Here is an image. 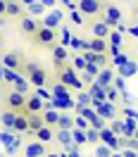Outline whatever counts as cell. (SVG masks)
Wrapping results in <instances>:
<instances>
[{
  "instance_id": "cell-1",
  "label": "cell",
  "mask_w": 138,
  "mask_h": 157,
  "mask_svg": "<svg viewBox=\"0 0 138 157\" xmlns=\"http://www.w3.org/2000/svg\"><path fill=\"white\" fill-rule=\"evenodd\" d=\"M21 71H24L26 81H29L31 86H36V88H43L48 83V71L40 67V64H36V62H24Z\"/></svg>"
},
{
  "instance_id": "cell-30",
  "label": "cell",
  "mask_w": 138,
  "mask_h": 157,
  "mask_svg": "<svg viewBox=\"0 0 138 157\" xmlns=\"http://www.w3.org/2000/svg\"><path fill=\"white\" fill-rule=\"evenodd\" d=\"M71 138H74L76 143H88V138H86V131H76V128H74V131H71Z\"/></svg>"
},
{
  "instance_id": "cell-2",
  "label": "cell",
  "mask_w": 138,
  "mask_h": 157,
  "mask_svg": "<svg viewBox=\"0 0 138 157\" xmlns=\"http://www.w3.org/2000/svg\"><path fill=\"white\" fill-rule=\"evenodd\" d=\"M55 40H57V31L48 29V26H43V24H40V29L36 31V36H31V43L38 45V48H52Z\"/></svg>"
},
{
  "instance_id": "cell-26",
  "label": "cell",
  "mask_w": 138,
  "mask_h": 157,
  "mask_svg": "<svg viewBox=\"0 0 138 157\" xmlns=\"http://www.w3.org/2000/svg\"><path fill=\"white\" fill-rule=\"evenodd\" d=\"M86 138H88V143L98 145V143H100V131H98V128H93V126H90L88 131H86Z\"/></svg>"
},
{
  "instance_id": "cell-15",
  "label": "cell",
  "mask_w": 138,
  "mask_h": 157,
  "mask_svg": "<svg viewBox=\"0 0 138 157\" xmlns=\"http://www.w3.org/2000/svg\"><path fill=\"white\" fill-rule=\"evenodd\" d=\"M14 121H17V114H14L12 109H5V112H0V124L7 128V131H12V128H14Z\"/></svg>"
},
{
  "instance_id": "cell-27",
  "label": "cell",
  "mask_w": 138,
  "mask_h": 157,
  "mask_svg": "<svg viewBox=\"0 0 138 157\" xmlns=\"http://www.w3.org/2000/svg\"><path fill=\"white\" fill-rule=\"evenodd\" d=\"M57 140L62 143V145H71V131H57Z\"/></svg>"
},
{
  "instance_id": "cell-5",
  "label": "cell",
  "mask_w": 138,
  "mask_h": 157,
  "mask_svg": "<svg viewBox=\"0 0 138 157\" xmlns=\"http://www.w3.org/2000/svg\"><path fill=\"white\" fill-rule=\"evenodd\" d=\"M76 10H79L81 14L95 17V14H102V10H105V2H95V0H81V2H76Z\"/></svg>"
},
{
  "instance_id": "cell-13",
  "label": "cell",
  "mask_w": 138,
  "mask_h": 157,
  "mask_svg": "<svg viewBox=\"0 0 138 157\" xmlns=\"http://www.w3.org/2000/svg\"><path fill=\"white\" fill-rule=\"evenodd\" d=\"M5 17H10V19H24V5L17 2V0H7V12H5Z\"/></svg>"
},
{
  "instance_id": "cell-3",
  "label": "cell",
  "mask_w": 138,
  "mask_h": 157,
  "mask_svg": "<svg viewBox=\"0 0 138 157\" xmlns=\"http://www.w3.org/2000/svg\"><path fill=\"white\" fill-rule=\"evenodd\" d=\"M57 81L62 86H74V88H83V83H81L79 78H76V69L71 67V62H67L64 67L57 71Z\"/></svg>"
},
{
  "instance_id": "cell-18",
  "label": "cell",
  "mask_w": 138,
  "mask_h": 157,
  "mask_svg": "<svg viewBox=\"0 0 138 157\" xmlns=\"http://www.w3.org/2000/svg\"><path fill=\"white\" fill-rule=\"evenodd\" d=\"M14 133H29V117L24 114H17V121H14Z\"/></svg>"
},
{
  "instance_id": "cell-11",
  "label": "cell",
  "mask_w": 138,
  "mask_h": 157,
  "mask_svg": "<svg viewBox=\"0 0 138 157\" xmlns=\"http://www.w3.org/2000/svg\"><path fill=\"white\" fill-rule=\"evenodd\" d=\"M19 29H21V33H26V36H36V31L40 29V24L33 17H24V19H19Z\"/></svg>"
},
{
  "instance_id": "cell-7",
  "label": "cell",
  "mask_w": 138,
  "mask_h": 157,
  "mask_svg": "<svg viewBox=\"0 0 138 157\" xmlns=\"http://www.w3.org/2000/svg\"><path fill=\"white\" fill-rule=\"evenodd\" d=\"M0 62H2V67L10 69V71H21V67H24V62H21L19 52H5Z\"/></svg>"
},
{
  "instance_id": "cell-21",
  "label": "cell",
  "mask_w": 138,
  "mask_h": 157,
  "mask_svg": "<svg viewBox=\"0 0 138 157\" xmlns=\"http://www.w3.org/2000/svg\"><path fill=\"white\" fill-rule=\"evenodd\" d=\"M57 128L59 131H74V117H71V114H59Z\"/></svg>"
},
{
  "instance_id": "cell-17",
  "label": "cell",
  "mask_w": 138,
  "mask_h": 157,
  "mask_svg": "<svg viewBox=\"0 0 138 157\" xmlns=\"http://www.w3.org/2000/svg\"><path fill=\"white\" fill-rule=\"evenodd\" d=\"M107 43L102 38H90V52H95V55H107Z\"/></svg>"
},
{
  "instance_id": "cell-32",
  "label": "cell",
  "mask_w": 138,
  "mask_h": 157,
  "mask_svg": "<svg viewBox=\"0 0 138 157\" xmlns=\"http://www.w3.org/2000/svg\"><path fill=\"white\" fill-rule=\"evenodd\" d=\"M76 100H79V109L83 107V105H88V102H93L88 93H79V98H76Z\"/></svg>"
},
{
  "instance_id": "cell-8",
  "label": "cell",
  "mask_w": 138,
  "mask_h": 157,
  "mask_svg": "<svg viewBox=\"0 0 138 157\" xmlns=\"http://www.w3.org/2000/svg\"><path fill=\"white\" fill-rule=\"evenodd\" d=\"M67 62H69L67 48H64V45H57V43H55V45H52V67H55V69L59 71V69L64 67Z\"/></svg>"
},
{
  "instance_id": "cell-41",
  "label": "cell",
  "mask_w": 138,
  "mask_h": 157,
  "mask_svg": "<svg viewBox=\"0 0 138 157\" xmlns=\"http://www.w3.org/2000/svg\"><path fill=\"white\" fill-rule=\"evenodd\" d=\"M2 98H5V93H2V88H0V100H2Z\"/></svg>"
},
{
  "instance_id": "cell-43",
  "label": "cell",
  "mask_w": 138,
  "mask_h": 157,
  "mask_svg": "<svg viewBox=\"0 0 138 157\" xmlns=\"http://www.w3.org/2000/svg\"><path fill=\"white\" fill-rule=\"evenodd\" d=\"M48 157H57V155H48Z\"/></svg>"
},
{
  "instance_id": "cell-39",
  "label": "cell",
  "mask_w": 138,
  "mask_h": 157,
  "mask_svg": "<svg viewBox=\"0 0 138 157\" xmlns=\"http://www.w3.org/2000/svg\"><path fill=\"white\" fill-rule=\"evenodd\" d=\"M2 83H5V69L0 67V86H2Z\"/></svg>"
},
{
  "instance_id": "cell-23",
  "label": "cell",
  "mask_w": 138,
  "mask_h": 157,
  "mask_svg": "<svg viewBox=\"0 0 138 157\" xmlns=\"http://www.w3.org/2000/svg\"><path fill=\"white\" fill-rule=\"evenodd\" d=\"M29 81H26V76H21L19 74V78H17V83H14V88L12 90H17V93H24V95H29V93H26V90H29Z\"/></svg>"
},
{
  "instance_id": "cell-40",
  "label": "cell",
  "mask_w": 138,
  "mask_h": 157,
  "mask_svg": "<svg viewBox=\"0 0 138 157\" xmlns=\"http://www.w3.org/2000/svg\"><path fill=\"white\" fill-rule=\"evenodd\" d=\"M133 17H136V21H138V5L133 7Z\"/></svg>"
},
{
  "instance_id": "cell-38",
  "label": "cell",
  "mask_w": 138,
  "mask_h": 157,
  "mask_svg": "<svg viewBox=\"0 0 138 157\" xmlns=\"http://www.w3.org/2000/svg\"><path fill=\"white\" fill-rule=\"evenodd\" d=\"M128 33H131V36H136V38H138V24H133V26L128 29Z\"/></svg>"
},
{
  "instance_id": "cell-12",
  "label": "cell",
  "mask_w": 138,
  "mask_h": 157,
  "mask_svg": "<svg viewBox=\"0 0 138 157\" xmlns=\"http://www.w3.org/2000/svg\"><path fill=\"white\" fill-rule=\"evenodd\" d=\"M43 124L48 128H57V124H59V112L55 107H45L43 109Z\"/></svg>"
},
{
  "instance_id": "cell-29",
  "label": "cell",
  "mask_w": 138,
  "mask_h": 157,
  "mask_svg": "<svg viewBox=\"0 0 138 157\" xmlns=\"http://www.w3.org/2000/svg\"><path fill=\"white\" fill-rule=\"evenodd\" d=\"M69 19H71V24H76V26H83V21H86L79 10H76V12H69Z\"/></svg>"
},
{
  "instance_id": "cell-19",
  "label": "cell",
  "mask_w": 138,
  "mask_h": 157,
  "mask_svg": "<svg viewBox=\"0 0 138 157\" xmlns=\"http://www.w3.org/2000/svg\"><path fill=\"white\" fill-rule=\"evenodd\" d=\"M33 136H36V140H38V143H50V140L55 138V131H52V128H48V126H43L40 131H36Z\"/></svg>"
},
{
  "instance_id": "cell-14",
  "label": "cell",
  "mask_w": 138,
  "mask_h": 157,
  "mask_svg": "<svg viewBox=\"0 0 138 157\" xmlns=\"http://www.w3.org/2000/svg\"><path fill=\"white\" fill-rule=\"evenodd\" d=\"M83 57H86V62H88V64H95V67H102V69H105V67H107V55H95V52H90V50H88V52H83Z\"/></svg>"
},
{
  "instance_id": "cell-31",
  "label": "cell",
  "mask_w": 138,
  "mask_h": 157,
  "mask_svg": "<svg viewBox=\"0 0 138 157\" xmlns=\"http://www.w3.org/2000/svg\"><path fill=\"white\" fill-rule=\"evenodd\" d=\"M52 90H55V98H64V95H67V86H62L59 81L52 86Z\"/></svg>"
},
{
  "instance_id": "cell-36",
  "label": "cell",
  "mask_w": 138,
  "mask_h": 157,
  "mask_svg": "<svg viewBox=\"0 0 138 157\" xmlns=\"http://www.w3.org/2000/svg\"><path fill=\"white\" fill-rule=\"evenodd\" d=\"M107 100L112 102V105H114V100H117V93H114L112 88H107Z\"/></svg>"
},
{
  "instance_id": "cell-10",
  "label": "cell",
  "mask_w": 138,
  "mask_h": 157,
  "mask_svg": "<svg viewBox=\"0 0 138 157\" xmlns=\"http://www.w3.org/2000/svg\"><path fill=\"white\" fill-rule=\"evenodd\" d=\"M109 33H112V29H109V26H107L102 19H100V21L95 19L93 24H90V38H102V40H105Z\"/></svg>"
},
{
  "instance_id": "cell-42",
  "label": "cell",
  "mask_w": 138,
  "mask_h": 157,
  "mask_svg": "<svg viewBox=\"0 0 138 157\" xmlns=\"http://www.w3.org/2000/svg\"><path fill=\"white\" fill-rule=\"evenodd\" d=\"M0 48H2V36H0Z\"/></svg>"
},
{
  "instance_id": "cell-33",
  "label": "cell",
  "mask_w": 138,
  "mask_h": 157,
  "mask_svg": "<svg viewBox=\"0 0 138 157\" xmlns=\"http://www.w3.org/2000/svg\"><path fill=\"white\" fill-rule=\"evenodd\" d=\"M109 38H112V50L117 48V45H121V36H119L117 31H112V33H109Z\"/></svg>"
},
{
  "instance_id": "cell-37",
  "label": "cell",
  "mask_w": 138,
  "mask_h": 157,
  "mask_svg": "<svg viewBox=\"0 0 138 157\" xmlns=\"http://www.w3.org/2000/svg\"><path fill=\"white\" fill-rule=\"evenodd\" d=\"M5 12H7V2H5V0H0V17H2Z\"/></svg>"
},
{
  "instance_id": "cell-28",
  "label": "cell",
  "mask_w": 138,
  "mask_h": 157,
  "mask_svg": "<svg viewBox=\"0 0 138 157\" xmlns=\"http://www.w3.org/2000/svg\"><path fill=\"white\" fill-rule=\"evenodd\" d=\"M17 78H19V74H17V71H10V69H5V83H10L12 88H14Z\"/></svg>"
},
{
  "instance_id": "cell-34",
  "label": "cell",
  "mask_w": 138,
  "mask_h": 157,
  "mask_svg": "<svg viewBox=\"0 0 138 157\" xmlns=\"http://www.w3.org/2000/svg\"><path fill=\"white\" fill-rule=\"evenodd\" d=\"M0 140H2L5 145H10V147H12V143H14V140H12V136H10V133H5V131L0 133Z\"/></svg>"
},
{
  "instance_id": "cell-25",
  "label": "cell",
  "mask_w": 138,
  "mask_h": 157,
  "mask_svg": "<svg viewBox=\"0 0 138 157\" xmlns=\"http://www.w3.org/2000/svg\"><path fill=\"white\" fill-rule=\"evenodd\" d=\"M71 67H74V69H83V71H86L88 62H86V57H83V55H76V57H71Z\"/></svg>"
},
{
  "instance_id": "cell-6",
  "label": "cell",
  "mask_w": 138,
  "mask_h": 157,
  "mask_svg": "<svg viewBox=\"0 0 138 157\" xmlns=\"http://www.w3.org/2000/svg\"><path fill=\"white\" fill-rule=\"evenodd\" d=\"M119 19H121V12H119V7H114V5H107V2H105V10H102V21L107 24L109 29H117V26H119Z\"/></svg>"
},
{
  "instance_id": "cell-4",
  "label": "cell",
  "mask_w": 138,
  "mask_h": 157,
  "mask_svg": "<svg viewBox=\"0 0 138 157\" xmlns=\"http://www.w3.org/2000/svg\"><path fill=\"white\" fill-rule=\"evenodd\" d=\"M5 107L12 109L14 114H24V109H26V95L17 93V90H10L5 95Z\"/></svg>"
},
{
  "instance_id": "cell-16",
  "label": "cell",
  "mask_w": 138,
  "mask_h": 157,
  "mask_svg": "<svg viewBox=\"0 0 138 157\" xmlns=\"http://www.w3.org/2000/svg\"><path fill=\"white\" fill-rule=\"evenodd\" d=\"M98 117L100 119H114V105H112V102H100L98 105Z\"/></svg>"
},
{
  "instance_id": "cell-20",
  "label": "cell",
  "mask_w": 138,
  "mask_h": 157,
  "mask_svg": "<svg viewBox=\"0 0 138 157\" xmlns=\"http://www.w3.org/2000/svg\"><path fill=\"white\" fill-rule=\"evenodd\" d=\"M43 126H45V124H43V114H31L29 117V133H36V131H40Z\"/></svg>"
},
{
  "instance_id": "cell-35",
  "label": "cell",
  "mask_w": 138,
  "mask_h": 157,
  "mask_svg": "<svg viewBox=\"0 0 138 157\" xmlns=\"http://www.w3.org/2000/svg\"><path fill=\"white\" fill-rule=\"evenodd\" d=\"M33 95H38L40 100H48V98H50V93H48V90H43V88H36V93H33Z\"/></svg>"
},
{
  "instance_id": "cell-9",
  "label": "cell",
  "mask_w": 138,
  "mask_h": 157,
  "mask_svg": "<svg viewBox=\"0 0 138 157\" xmlns=\"http://www.w3.org/2000/svg\"><path fill=\"white\" fill-rule=\"evenodd\" d=\"M43 100L38 95H26V109H24V117H31V114H43Z\"/></svg>"
},
{
  "instance_id": "cell-22",
  "label": "cell",
  "mask_w": 138,
  "mask_h": 157,
  "mask_svg": "<svg viewBox=\"0 0 138 157\" xmlns=\"http://www.w3.org/2000/svg\"><path fill=\"white\" fill-rule=\"evenodd\" d=\"M109 78H112V71H109V69L105 67V69H102V71L98 74L95 83H98V86H102V88H109Z\"/></svg>"
},
{
  "instance_id": "cell-24",
  "label": "cell",
  "mask_w": 138,
  "mask_h": 157,
  "mask_svg": "<svg viewBox=\"0 0 138 157\" xmlns=\"http://www.w3.org/2000/svg\"><path fill=\"white\" fill-rule=\"evenodd\" d=\"M43 152H45V150H43V143H38V140L31 143L29 150H26V155H29V157H38V155H43Z\"/></svg>"
}]
</instances>
